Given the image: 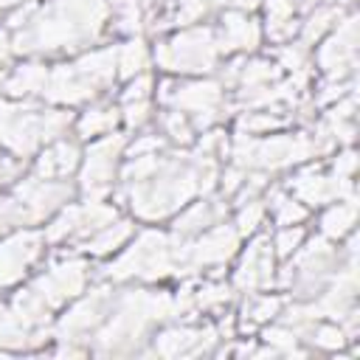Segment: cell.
<instances>
[{"label":"cell","instance_id":"1","mask_svg":"<svg viewBox=\"0 0 360 360\" xmlns=\"http://www.w3.org/2000/svg\"><path fill=\"white\" fill-rule=\"evenodd\" d=\"M217 180V163L211 155H160L149 177L127 183V200L135 217L163 219L186 205L197 194H208Z\"/></svg>","mask_w":360,"mask_h":360},{"label":"cell","instance_id":"2","mask_svg":"<svg viewBox=\"0 0 360 360\" xmlns=\"http://www.w3.org/2000/svg\"><path fill=\"white\" fill-rule=\"evenodd\" d=\"M107 20L104 0H51L37 6L31 20L11 31L14 53H56L90 45Z\"/></svg>","mask_w":360,"mask_h":360},{"label":"cell","instance_id":"3","mask_svg":"<svg viewBox=\"0 0 360 360\" xmlns=\"http://www.w3.org/2000/svg\"><path fill=\"white\" fill-rule=\"evenodd\" d=\"M172 315H177V304L169 292L129 290L112 301V309L104 318V326L96 329V335H93L96 352H101V354L135 352L138 340H143L146 329Z\"/></svg>","mask_w":360,"mask_h":360},{"label":"cell","instance_id":"4","mask_svg":"<svg viewBox=\"0 0 360 360\" xmlns=\"http://www.w3.org/2000/svg\"><path fill=\"white\" fill-rule=\"evenodd\" d=\"M183 256V239L163 231H141L132 245L118 253L107 267L104 276L112 281H158L169 273H177Z\"/></svg>","mask_w":360,"mask_h":360},{"label":"cell","instance_id":"5","mask_svg":"<svg viewBox=\"0 0 360 360\" xmlns=\"http://www.w3.org/2000/svg\"><path fill=\"white\" fill-rule=\"evenodd\" d=\"M231 152V163L242 166V169H256V172H276V169H287L295 166L307 158L315 155V143L312 135L298 132V135H245L236 132Z\"/></svg>","mask_w":360,"mask_h":360},{"label":"cell","instance_id":"6","mask_svg":"<svg viewBox=\"0 0 360 360\" xmlns=\"http://www.w3.org/2000/svg\"><path fill=\"white\" fill-rule=\"evenodd\" d=\"M219 45L217 34L208 25H194L172 39H163L155 45V62L163 70L174 73H211L219 62Z\"/></svg>","mask_w":360,"mask_h":360},{"label":"cell","instance_id":"7","mask_svg":"<svg viewBox=\"0 0 360 360\" xmlns=\"http://www.w3.org/2000/svg\"><path fill=\"white\" fill-rule=\"evenodd\" d=\"M222 82L214 79H194V82H163L158 101L169 104L191 118L194 129H208L222 118Z\"/></svg>","mask_w":360,"mask_h":360},{"label":"cell","instance_id":"8","mask_svg":"<svg viewBox=\"0 0 360 360\" xmlns=\"http://www.w3.org/2000/svg\"><path fill=\"white\" fill-rule=\"evenodd\" d=\"M45 141V110L31 101H0V146L25 160Z\"/></svg>","mask_w":360,"mask_h":360},{"label":"cell","instance_id":"9","mask_svg":"<svg viewBox=\"0 0 360 360\" xmlns=\"http://www.w3.org/2000/svg\"><path fill=\"white\" fill-rule=\"evenodd\" d=\"M124 146H127V138L121 132H107L101 138H93L90 146L84 149L82 166H79V188L90 200H101L104 194H110L118 177Z\"/></svg>","mask_w":360,"mask_h":360},{"label":"cell","instance_id":"10","mask_svg":"<svg viewBox=\"0 0 360 360\" xmlns=\"http://www.w3.org/2000/svg\"><path fill=\"white\" fill-rule=\"evenodd\" d=\"M118 217L115 205L104 202V200H84V202H65L56 217L51 219V225L45 228V242H82L90 233H96L98 228H104L107 222H112Z\"/></svg>","mask_w":360,"mask_h":360},{"label":"cell","instance_id":"11","mask_svg":"<svg viewBox=\"0 0 360 360\" xmlns=\"http://www.w3.org/2000/svg\"><path fill=\"white\" fill-rule=\"evenodd\" d=\"M239 231L236 225L228 222H217L211 228H205L202 233H197L194 239H186L183 245V256H180V267L177 273H194L200 267H222L239 248Z\"/></svg>","mask_w":360,"mask_h":360},{"label":"cell","instance_id":"12","mask_svg":"<svg viewBox=\"0 0 360 360\" xmlns=\"http://www.w3.org/2000/svg\"><path fill=\"white\" fill-rule=\"evenodd\" d=\"M315 59H318V68L326 73V79L346 82L354 76V68H357V14H346L338 20V25L321 42Z\"/></svg>","mask_w":360,"mask_h":360},{"label":"cell","instance_id":"13","mask_svg":"<svg viewBox=\"0 0 360 360\" xmlns=\"http://www.w3.org/2000/svg\"><path fill=\"white\" fill-rule=\"evenodd\" d=\"M14 197L25 211V222H42L45 217H53L65 202L73 197V186L65 180H42L37 174L20 180L14 186Z\"/></svg>","mask_w":360,"mask_h":360},{"label":"cell","instance_id":"14","mask_svg":"<svg viewBox=\"0 0 360 360\" xmlns=\"http://www.w3.org/2000/svg\"><path fill=\"white\" fill-rule=\"evenodd\" d=\"M84 284H87V262L70 256V259H62V262L51 264L42 276H37L31 281V290L53 309V307L82 295Z\"/></svg>","mask_w":360,"mask_h":360},{"label":"cell","instance_id":"15","mask_svg":"<svg viewBox=\"0 0 360 360\" xmlns=\"http://www.w3.org/2000/svg\"><path fill=\"white\" fill-rule=\"evenodd\" d=\"M112 290L110 287H98L93 292H87L84 298H79L56 323V338L59 340H84V335L96 332L104 318L112 309Z\"/></svg>","mask_w":360,"mask_h":360},{"label":"cell","instance_id":"16","mask_svg":"<svg viewBox=\"0 0 360 360\" xmlns=\"http://www.w3.org/2000/svg\"><path fill=\"white\" fill-rule=\"evenodd\" d=\"M45 236L39 231L22 228L0 239V287L17 284L39 259Z\"/></svg>","mask_w":360,"mask_h":360},{"label":"cell","instance_id":"17","mask_svg":"<svg viewBox=\"0 0 360 360\" xmlns=\"http://www.w3.org/2000/svg\"><path fill=\"white\" fill-rule=\"evenodd\" d=\"M276 276V253L267 233H259L250 239L248 250L239 259V267L233 273V287L242 292H256L273 284Z\"/></svg>","mask_w":360,"mask_h":360},{"label":"cell","instance_id":"18","mask_svg":"<svg viewBox=\"0 0 360 360\" xmlns=\"http://www.w3.org/2000/svg\"><path fill=\"white\" fill-rule=\"evenodd\" d=\"M290 194L307 205H326L343 197L354 194V183L352 180H340L335 174H321L318 169H304L295 177H290L287 183Z\"/></svg>","mask_w":360,"mask_h":360},{"label":"cell","instance_id":"19","mask_svg":"<svg viewBox=\"0 0 360 360\" xmlns=\"http://www.w3.org/2000/svg\"><path fill=\"white\" fill-rule=\"evenodd\" d=\"M219 53H239V51H253L262 39L259 22L242 11V8H228L219 20V28H214Z\"/></svg>","mask_w":360,"mask_h":360},{"label":"cell","instance_id":"20","mask_svg":"<svg viewBox=\"0 0 360 360\" xmlns=\"http://www.w3.org/2000/svg\"><path fill=\"white\" fill-rule=\"evenodd\" d=\"M98 93L90 82L82 79V73L73 68V65H56L48 70V82H45V90H42V98L51 101V104H84V101H93Z\"/></svg>","mask_w":360,"mask_h":360},{"label":"cell","instance_id":"21","mask_svg":"<svg viewBox=\"0 0 360 360\" xmlns=\"http://www.w3.org/2000/svg\"><path fill=\"white\" fill-rule=\"evenodd\" d=\"M217 332L211 326H169L155 338V352L163 357L202 354L214 346Z\"/></svg>","mask_w":360,"mask_h":360},{"label":"cell","instance_id":"22","mask_svg":"<svg viewBox=\"0 0 360 360\" xmlns=\"http://www.w3.org/2000/svg\"><path fill=\"white\" fill-rule=\"evenodd\" d=\"M79 166H82V146L76 141L56 138L39 152V158L34 163V174L42 180H65Z\"/></svg>","mask_w":360,"mask_h":360},{"label":"cell","instance_id":"23","mask_svg":"<svg viewBox=\"0 0 360 360\" xmlns=\"http://www.w3.org/2000/svg\"><path fill=\"white\" fill-rule=\"evenodd\" d=\"M225 211H228V205H222V200L219 197H200L197 202H191L188 208H183L180 214H177V219H174V225H172V233L177 236V239H194L197 233H202L205 228H211V225H217V222H222L225 219Z\"/></svg>","mask_w":360,"mask_h":360},{"label":"cell","instance_id":"24","mask_svg":"<svg viewBox=\"0 0 360 360\" xmlns=\"http://www.w3.org/2000/svg\"><path fill=\"white\" fill-rule=\"evenodd\" d=\"M132 233H135L132 219L115 217L112 222H107L104 228H98V231L90 233L87 239H82V242H79V250H84V253H90V256H107V253L118 250Z\"/></svg>","mask_w":360,"mask_h":360},{"label":"cell","instance_id":"25","mask_svg":"<svg viewBox=\"0 0 360 360\" xmlns=\"http://www.w3.org/2000/svg\"><path fill=\"white\" fill-rule=\"evenodd\" d=\"M48 70L45 65L39 62H25L20 68H14L6 79H0V90L8 93V96H42L45 90V82H48Z\"/></svg>","mask_w":360,"mask_h":360},{"label":"cell","instance_id":"26","mask_svg":"<svg viewBox=\"0 0 360 360\" xmlns=\"http://www.w3.org/2000/svg\"><path fill=\"white\" fill-rule=\"evenodd\" d=\"M121 121V107H112V104H90L79 118H76V135L82 141H93V138H101L107 132H112Z\"/></svg>","mask_w":360,"mask_h":360},{"label":"cell","instance_id":"27","mask_svg":"<svg viewBox=\"0 0 360 360\" xmlns=\"http://www.w3.org/2000/svg\"><path fill=\"white\" fill-rule=\"evenodd\" d=\"M264 17H267V34L273 42H292L301 22L295 20V3L292 0H264Z\"/></svg>","mask_w":360,"mask_h":360},{"label":"cell","instance_id":"28","mask_svg":"<svg viewBox=\"0 0 360 360\" xmlns=\"http://www.w3.org/2000/svg\"><path fill=\"white\" fill-rule=\"evenodd\" d=\"M354 219H357V200H354V194L343 197V200H335V205H329L326 214L321 217V236H326L329 242H338V239H343L354 228Z\"/></svg>","mask_w":360,"mask_h":360},{"label":"cell","instance_id":"29","mask_svg":"<svg viewBox=\"0 0 360 360\" xmlns=\"http://www.w3.org/2000/svg\"><path fill=\"white\" fill-rule=\"evenodd\" d=\"M115 68H118V79H132L138 73H146L149 48L143 45L141 37H129L124 45L115 48Z\"/></svg>","mask_w":360,"mask_h":360},{"label":"cell","instance_id":"30","mask_svg":"<svg viewBox=\"0 0 360 360\" xmlns=\"http://www.w3.org/2000/svg\"><path fill=\"white\" fill-rule=\"evenodd\" d=\"M45 329H37L31 332L28 326H22V321L14 315L11 307H3L0 304V352L3 349H25L28 343H37Z\"/></svg>","mask_w":360,"mask_h":360},{"label":"cell","instance_id":"31","mask_svg":"<svg viewBox=\"0 0 360 360\" xmlns=\"http://www.w3.org/2000/svg\"><path fill=\"white\" fill-rule=\"evenodd\" d=\"M343 17V11H340V6H315V8H309V17H307V22L298 28V34H301V42L309 48L312 42H318V39H323L335 25H338V20Z\"/></svg>","mask_w":360,"mask_h":360},{"label":"cell","instance_id":"32","mask_svg":"<svg viewBox=\"0 0 360 360\" xmlns=\"http://www.w3.org/2000/svg\"><path fill=\"white\" fill-rule=\"evenodd\" d=\"M281 68L270 59H242L239 73H236V84L239 90H253V87H264L278 82Z\"/></svg>","mask_w":360,"mask_h":360},{"label":"cell","instance_id":"33","mask_svg":"<svg viewBox=\"0 0 360 360\" xmlns=\"http://www.w3.org/2000/svg\"><path fill=\"white\" fill-rule=\"evenodd\" d=\"M267 211L273 214V219H276L278 228L281 225H301L309 217L307 205L301 200H295L290 191H273L270 200H267Z\"/></svg>","mask_w":360,"mask_h":360},{"label":"cell","instance_id":"34","mask_svg":"<svg viewBox=\"0 0 360 360\" xmlns=\"http://www.w3.org/2000/svg\"><path fill=\"white\" fill-rule=\"evenodd\" d=\"M158 121H160L163 135H169L174 143L186 146V143H191V141H194V132H197V129L191 127V118H188L186 112H180V110L169 107V110H163V112L158 115Z\"/></svg>","mask_w":360,"mask_h":360},{"label":"cell","instance_id":"35","mask_svg":"<svg viewBox=\"0 0 360 360\" xmlns=\"http://www.w3.org/2000/svg\"><path fill=\"white\" fill-rule=\"evenodd\" d=\"M250 298L245 301V318L250 323H264L270 318H276L284 307V298L278 295H262V292H248Z\"/></svg>","mask_w":360,"mask_h":360},{"label":"cell","instance_id":"36","mask_svg":"<svg viewBox=\"0 0 360 360\" xmlns=\"http://www.w3.org/2000/svg\"><path fill=\"white\" fill-rule=\"evenodd\" d=\"M264 219H267V202L264 200L253 197V200L242 202L239 211H236V231H239V236L256 233L264 225Z\"/></svg>","mask_w":360,"mask_h":360},{"label":"cell","instance_id":"37","mask_svg":"<svg viewBox=\"0 0 360 360\" xmlns=\"http://www.w3.org/2000/svg\"><path fill=\"white\" fill-rule=\"evenodd\" d=\"M307 338H301V340H309L315 349H326V352H338L349 338H346V332H343V326H338V323H309V329L304 332Z\"/></svg>","mask_w":360,"mask_h":360},{"label":"cell","instance_id":"38","mask_svg":"<svg viewBox=\"0 0 360 360\" xmlns=\"http://www.w3.org/2000/svg\"><path fill=\"white\" fill-rule=\"evenodd\" d=\"M278 127H284V118H278L276 110H248V115L239 118V132L245 135H267Z\"/></svg>","mask_w":360,"mask_h":360},{"label":"cell","instance_id":"39","mask_svg":"<svg viewBox=\"0 0 360 360\" xmlns=\"http://www.w3.org/2000/svg\"><path fill=\"white\" fill-rule=\"evenodd\" d=\"M304 239H307V231L301 228V225H281L276 233H273V253L278 256V259H290L301 245H304Z\"/></svg>","mask_w":360,"mask_h":360},{"label":"cell","instance_id":"40","mask_svg":"<svg viewBox=\"0 0 360 360\" xmlns=\"http://www.w3.org/2000/svg\"><path fill=\"white\" fill-rule=\"evenodd\" d=\"M231 292H233V287L225 284V281H205L197 292H191V301H194V307L211 309V307L228 304V301H231Z\"/></svg>","mask_w":360,"mask_h":360},{"label":"cell","instance_id":"41","mask_svg":"<svg viewBox=\"0 0 360 360\" xmlns=\"http://www.w3.org/2000/svg\"><path fill=\"white\" fill-rule=\"evenodd\" d=\"M115 28L121 34H129V37H138L141 31V22H143V14H141V3L138 0H121L115 6Z\"/></svg>","mask_w":360,"mask_h":360},{"label":"cell","instance_id":"42","mask_svg":"<svg viewBox=\"0 0 360 360\" xmlns=\"http://www.w3.org/2000/svg\"><path fill=\"white\" fill-rule=\"evenodd\" d=\"M307 56H309V48L298 39V42H284L278 51H276V65L281 70H301L307 68Z\"/></svg>","mask_w":360,"mask_h":360},{"label":"cell","instance_id":"43","mask_svg":"<svg viewBox=\"0 0 360 360\" xmlns=\"http://www.w3.org/2000/svg\"><path fill=\"white\" fill-rule=\"evenodd\" d=\"M149 118H152V101H149V98L121 104V121H124L129 129H141Z\"/></svg>","mask_w":360,"mask_h":360},{"label":"cell","instance_id":"44","mask_svg":"<svg viewBox=\"0 0 360 360\" xmlns=\"http://www.w3.org/2000/svg\"><path fill=\"white\" fill-rule=\"evenodd\" d=\"M152 87H155V79H152L149 73H138V76L127 79V87H124V93H121V104L149 98V96H152Z\"/></svg>","mask_w":360,"mask_h":360},{"label":"cell","instance_id":"45","mask_svg":"<svg viewBox=\"0 0 360 360\" xmlns=\"http://www.w3.org/2000/svg\"><path fill=\"white\" fill-rule=\"evenodd\" d=\"M14 225H28L25 222V211L17 202V197H0V233H6Z\"/></svg>","mask_w":360,"mask_h":360},{"label":"cell","instance_id":"46","mask_svg":"<svg viewBox=\"0 0 360 360\" xmlns=\"http://www.w3.org/2000/svg\"><path fill=\"white\" fill-rule=\"evenodd\" d=\"M208 14V0H180L177 3V14L174 22L177 25H191L197 20H202Z\"/></svg>","mask_w":360,"mask_h":360},{"label":"cell","instance_id":"47","mask_svg":"<svg viewBox=\"0 0 360 360\" xmlns=\"http://www.w3.org/2000/svg\"><path fill=\"white\" fill-rule=\"evenodd\" d=\"M163 149V138H158V135H152V132H146V135H138L132 143H127L124 146V152H127V158H141V155H158Z\"/></svg>","mask_w":360,"mask_h":360},{"label":"cell","instance_id":"48","mask_svg":"<svg viewBox=\"0 0 360 360\" xmlns=\"http://www.w3.org/2000/svg\"><path fill=\"white\" fill-rule=\"evenodd\" d=\"M245 174H248V169L231 163V166L219 174V191H222V197H233V194L239 191V186L245 183Z\"/></svg>","mask_w":360,"mask_h":360},{"label":"cell","instance_id":"49","mask_svg":"<svg viewBox=\"0 0 360 360\" xmlns=\"http://www.w3.org/2000/svg\"><path fill=\"white\" fill-rule=\"evenodd\" d=\"M354 169H357V155H354V149H343V152L335 158V163H332V174L340 177V180H352V177H354Z\"/></svg>","mask_w":360,"mask_h":360},{"label":"cell","instance_id":"50","mask_svg":"<svg viewBox=\"0 0 360 360\" xmlns=\"http://www.w3.org/2000/svg\"><path fill=\"white\" fill-rule=\"evenodd\" d=\"M22 169H25V163L20 158H14L11 152H0V186L14 183Z\"/></svg>","mask_w":360,"mask_h":360},{"label":"cell","instance_id":"51","mask_svg":"<svg viewBox=\"0 0 360 360\" xmlns=\"http://www.w3.org/2000/svg\"><path fill=\"white\" fill-rule=\"evenodd\" d=\"M11 53H14V48H11V31L8 28H0V65H6Z\"/></svg>","mask_w":360,"mask_h":360},{"label":"cell","instance_id":"52","mask_svg":"<svg viewBox=\"0 0 360 360\" xmlns=\"http://www.w3.org/2000/svg\"><path fill=\"white\" fill-rule=\"evenodd\" d=\"M343 3H352V0H338V6H343Z\"/></svg>","mask_w":360,"mask_h":360},{"label":"cell","instance_id":"53","mask_svg":"<svg viewBox=\"0 0 360 360\" xmlns=\"http://www.w3.org/2000/svg\"><path fill=\"white\" fill-rule=\"evenodd\" d=\"M0 17H3V6H0Z\"/></svg>","mask_w":360,"mask_h":360}]
</instances>
